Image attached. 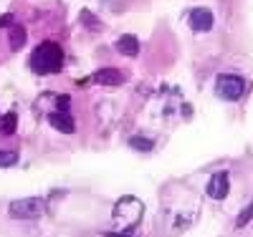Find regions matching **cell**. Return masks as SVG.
<instances>
[{
  "label": "cell",
  "mask_w": 253,
  "mask_h": 237,
  "mask_svg": "<svg viewBox=\"0 0 253 237\" xmlns=\"http://www.w3.org/2000/svg\"><path fill=\"white\" fill-rule=\"evenodd\" d=\"M63 68V51L58 43L46 40L36 46L33 56H31V71L38 76H48V73H58Z\"/></svg>",
  "instance_id": "6da1fadb"
},
{
  "label": "cell",
  "mask_w": 253,
  "mask_h": 237,
  "mask_svg": "<svg viewBox=\"0 0 253 237\" xmlns=\"http://www.w3.org/2000/svg\"><path fill=\"white\" fill-rule=\"evenodd\" d=\"M8 212H10V217H15V220H38L41 214L46 212V202L41 197H23V200L10 202Z\"/></svg>",
  "instance_id": "7a4b0ae2"
},
{
  "label": "cell",
  "mask_w": 253,
  "mask_h": 237,
  "mask_svg": "<svg viewBox=\"0 0 253 237\" xmlns=\"http://www.w3.org/2000/svg\"><path fill=\"white\" fill-rule=\"evenodd\" d=\"M243 91H246V81L236 73H223L215 81V94L225 101H238L243 96Z\"/></svg>",
  "instance_id": "3957f363"
},
{
  "label": "cell",
  "mask_w": 253,
  "mask_h": 237,
  "mask_svg": "<svg viewBox=\"0 0 253 237\" xmlns=\"http://www.w3.org/2000/svg\"><path fill=\"white\" fill-rule=\"evenodd\" d=\"M228 189H230V179L225 171H218V174L210 177L205 192H208V197H213V200H225L228 197Z\"/></svg>",
  "instance_id": "277c9868"
},
{
  "label": "cell",
  "mask_w": 253,
  "mask_h": 237,
  "mask_svg": "<svg viewBox=\"0 0 253 237\" xmlns=\"http://www.w3.org/2000/svg\"><path fill=\"white\" fill-rule=\"evenodd\" d=\"M187 23H190L193 31H210L213 28V13H210L208 8H195V10H190Z\"/></svg>",
  "instance_id": "5b68a950"
},
{
  "label": "cell",
  "mask_w": 253,
  "mask_h": 237,
  "mask_svg": "<svg viewBox=\"0 0 253 237\" xmlns=\"http://www.w3.org/2000/svg\"><path fill=\"white\" fill-rule=\"evenodd\" d=\"M94 81L104 83V86H119V83L126 81V76L122 71H117V68H101V71L94 73Z\"/></svg>",
  "instance_id": "8992f818"
},
{
  "label": "cell",
  "mask_w": 253,
  "mask_h": 237,
  "mask_svg": "<svg viewBox=\"0 0 253 237\" xmlns=\"http://www.w3.org/2000/svg\"><path fill=\"white\" fill-rule=\"evenodd\" d=\"M117 51H119L122 56L134 58V56L139 53V40H137V35H122V38L117 40Z\"/></svg>",
  "instance_id": "52a82bcc"
},
{
  "label": "cell",
  "mask_w": 253,
  "mask_h": 237,
  "mask_svg": "<svg viewBox=\"0 0 253 237\" xmlns=\"http://www.w3.org/2000/svg\"><path fill=\"white\" fill-rule=\"evenodd\" d=\"M48 121H51L56 129H61L63 134H71V132H74V121H71V116H69L66 111H53V114H48Z\"/></svg>",
  "instance_id": "ba28073f"
},
{
  "label": "cell",
  "mask_w": 253,
  "mask_h": 237,
  "mask_svg": "<svg viewBox=\"0 0 253 237\" xmlns=\"http://www.w3.org/2000/svg\"><path fill=\"white\" fill-rule=\"evenodd\" d=\"M23 43H26V28L23 26H15L10 31V48L18 51V48H23Z\"/></svg>",
  "instance_id": "9c48e42d"
},
{
  "label": "cell",
  "mask_w": 253,
  "mask_h": 237,
  "mask_svg": "<svg viewBox=\"0 0 253 237\" xmlns=\"http://www.w3.org/2000/svg\"><path fill=\"white\" fill-rule=\"evenodd\" d=\"M13 132H15V114L10 111V114L3 116V124H0V134H3V136H10Z\"/></svg>",
  "instance_id": "30bf717a"
},
{
  "label": "cell",
  "mask_w": 253,
  "mask_h": 237,
  "mask_svg": "<svg viewBox=\"0 0 253 237\" xmlns=\"http://www.w3.org/2000/svg\"><path fill=\"white\" fill-rule=\"evenodd\" d=\"M251 220H253V200L248 202V207H246V209H241L238 220H236V227H246Z\"/></svg>",
  "instance_id": "8fae6325"
},
{
  "label": "cell",
  "mask_w": 253,
  "mask_h": 237,
  "mask_svg": "<svg viewBox=\"0 0 253 237\" xmlns=\"http://www.w3.org/2000/svg\"><path fill=\"white\" fill-rule=\"evenodd\" d=\"M18 164V154L8 152V149H0V167H13Z\"/></svg>",
  "instance_id": "7c38bea8"
},
{
  "label": "cell",
  "mask_w": 253,
  "mask_h": 237,
  "mask_svg": "<svg viewBox=\"0 0 253 237\" xmlns=\"http://www.w3.org/2000/svg\"><path fill=\"white\" fill-rule=\"evenodd\" d=\"M129 144H132L134 149H144V152H150V149H152V141H150V139H139V136L129 139Z\"/></svg>",
  "instance_id": "4fadbf2b"
},
{
  "label": "cell",
  "mask_w": 253,
  "mask_h": 237,
  "mask_svg": "<svg viewBox=\"0 0 253 237\" xmlns=\"http://www.w3.org/2000/svg\"><path fill=\"white\" fill-rule=\"evenodd\" d=\"M8 23H13V18H10V15H5V18H0V26H8Z\"/></svg>",
  "instance_id": "5bb4252c"
},
{
  "label": "cell",
  "mask_w": 253,
  "mask_h": 237,
  "mask_svg": "<svg viewBox=\"0 0 253 237\" xmlns=\"http://www.w3.org/2000/svg\"><path fill=\"white\" fill-rule=\"evenodd\" d=\"M0 119H3V116H0Z\"/></svg>",
  "instance_id": "9a60e30c"
}]
</instances>
